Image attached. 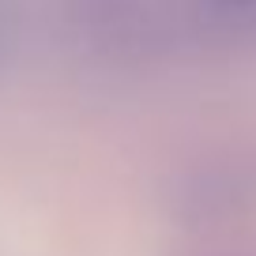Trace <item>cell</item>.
<instances>
[{
  "label": "cell",
  "mask_w": 256,
  "mask_h": 256,
  "mask_svg": "<svg viewBox=\"0 0 256 256\" xmlns=\"http://www.w3.org/2000/svg\"><path fill=\"white\" fill-rule=\"evenodd\" d=\"M72 38L94 60L151 68L192 46L188 0H60Z\"/></svg>",
  "instance_id": "6da1fadb"
},
{
  "label": "cell",
  "mask_w": 256,
  "mask_h": 256,
  "mask_svg": "<svg viewBox=\"0 0 256 256\" xmlns=\"http://www.w3.org/2000/svg\"><path fill=\"white\" fill-rule=\"evenodd\" d=\"M174 204L184 218H230L256 204V151H222L181 174Z\"/></svg>",
  "instance_id": "7a4b0ae2"
},
{
  "label": "cell",
  "mask_w": 256,
  "mask_h": 256,
  "mask_svg": "<svg viewBox=\"0 0 256 256\" xmlns=\"http://www.w3.org/2000/svg\"><path fill=\"white\" fill-rule=\"evenodd\" d=\"M188 23L196 49H256V0H188Z\"/></svg>",
  "instance_id": "3957f363"
},
{
  "label": "cell",
  "mask_w": 256,
  "mask_h": 256,
  "mask_svg": "<svg viewBox=\"0 0 256 256\" xmlns=\"http://www.w3.org/2000/svg\"><path fill=\"white\" fill-rule=\"evenodd\" d=\"M4 49H8V19L0 12V60H4Z\"/></svg>",
  "instance_id": "277c9868"
}]
</instances>
